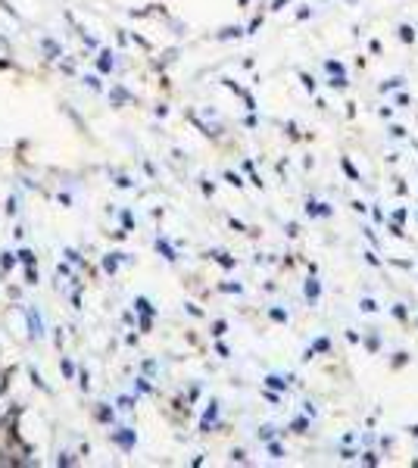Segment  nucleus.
<instances>
[{
    "mask_svg": "<svg viewBox=\"0 0 418 468\" xmlns=\"http://www.w3.org/2000/svg\"><path fill=\"white\" fill-rule=\"evenodd\" d=\"M306 212L309 215H331V206L328 203H318V200H309L306 203Z\"/></svg>",
    "mask_w": 418,
    "mask_h": 468,
    "instance_id": "f257e3e1",
    "label": "nucleus"
},
{
    "mask_svg": "<svg viewBox=\"0 0 418 468\" xmlns=\"http://www.w3.org/2000/svg\"><path fill=\"white\" fill-rule=\"evenodd\" d=\"M306 297H309V303L318 300V281H306Z\"/></svg>",
    "mask_w": 418,
    "mask_h": 468,
    "instance_id": "f03ea898",
    "label": "nucleus"
},
{
    "mask_svg": "<svg viewBox=\"0 0 418 468\" xmlns=\"http://www.w3.org/2000/svg\"><path fill=\"white\" fill-rule=\"evenodd\" d=\"M399 38H403V41H412L415 31H412V28H399Z\"/></svg>",
    "mask_w": 418,
    "mask_h": 468,
    "instance_id": "7ed1b4c3",
    "label": "nucleus"
},
{
    "mask_svg": "<svg viewBox=\"0 0 418 468\" xmlns=\"http://www.w3.org/2000/svg\"><path fill=\"white\" fill-rule=\"evenodd\" d=\"M303 87H306V91H309V94H312V91H315V81H312V78H309V75H303Z\"/></svg>",
    "mask_w": 418,
    "mask_h": 468,
    "instance_id": "20e7f679",
    "label": "nucleus"
},
{
    "mask_svg": "<svg viewBox=\"0 0 418 468\" xmlns=\"http://www.w3.org/2000/svg\"><path fill=\"white\" fill-rule=\"evenodd\" d=\"M343 169H347V175H350V178H356V181H359V172H356V169L347 163V159H343Z\"/></svg>",
    "mask_w": 418,
    "mask_h": 468,
    "instance_id": "39448f33",
    "label": "nucleus"
},
{
    "mask_svg": "<svg viewBox=\"0 0 418 468\" xmlns=\"http://www.w3.org/2000/svg\"><path fill=\"white\" fill-rule=\"evenodd\" d=\"M271 318H275V321H287V312H281V309H271Z\"/></svg>",
    "mask_w": 418,
    "mask_h": 468,
    "instance_id": "423d86ee",
    "label": "nucleus"
},
{
    "mask_svg": "<svg viewBox=\"0 0 418 468\" xmlns=\"http://www.w3.org/2000/svg\"><path fill=\"white\" fill-rule=\"evenodd\" d=\"M362 309H365V312H375L378 306H375V300H362Z\"/></svg>",
    "mask_w": 418,
    "mask_h": 468,
    "instance_id": "0eeeda50",
    "label": "nucleus"
},
{
    "mask_svg": "<svg viewBox=\"0 0 418 468\" xmlns=\"http://www.w3.org/2000/svg\"><path fill=\"white\" fill-rule=\"evenodd\" d=\"M268 449H271V456H275V459H281V456H284V449H281V446H278V443H271V446H268Z\"/></svg>",
    "mask_w": 418,
    "mask_h": 468,
    "instance_id": "6e6552de",
    "label": "nucleus"
},
{
    "mask_svg": "<svg viewBox=\"0 0 418 468\" xmlns=\"http://www.w3.org/2000/svg\"><path fill=\"white\" fill-rule=\"evenodd\" d=\"M315 350H328V337H318L315 340Z\"/></svg>",
    "mask_w": 418,
    "mask_h": 468,
    "instance_id": "1a4fd4ad",
    "label": "nucleus"
},
{
    "mask_svg": "<svg viewBox=\"0 0 418 468\" xmlns=\"http://www.w3.org/2000/svg\"><path fill=\"white\" fill-rule=\"evenodd\" d=\"M268 384H271V387H287V384L281 381V378H275V375H271V378H268Z\"/></svg>",
    "mask_w": 418,
    "mask_h": 468,
    "instance_id": "9d476101",
    "label": "nucleus"
}]
</instances>
